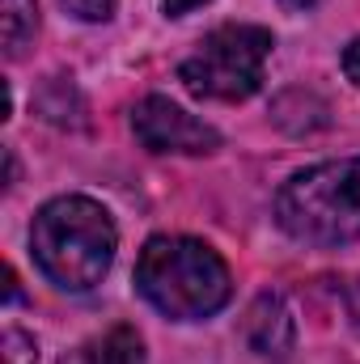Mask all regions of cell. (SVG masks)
Masks as SVG:
<instances>
[{"instance_id":"3957f363","label":"cell","mask_w":360,"mask_h":364,"mask_svg":"<svg viewBox=\"0 0 360 364\" xmlns=\"http://www.w3.org/2000/svg\"><path fill=\"white\" fill-rule=\"evenodd\" d=\"M275 225L318 250H339L360 242V157L322 161L280 186L275 195Z\"/></svg>"},{"instance_id":"8fae6325","label":"cell","mask_w":360,"mask_h":364,"mask_svg":"<svg viewBox=\"0 0 360 364\" xmlns=\"http://www.w3.org/2000/svg\"><path fill=\"white\" fill-rule=\"evenodd\" d=\"M339 64H344V77H348V81H352V85L360 90V38H352V43L344 47Z\"/></svg>"},{"instance_id":"4fadbf2b","label":"cell","mask_w":360,"mask_h":364,"mask_svg":"<svg viewBox=\"0 0 360 364\" xmlns=\"http://www.w3.org/2000/svg\"><path fill=\"white\" fill-rule=\"evenodd\" d=\"M280 4H284L288 13H309V9H314L318 0H280Z\"/></svg>"},{"instance_id":"7a4b0ae2","label":"cell","mask_w":360,"mask_h":364,"mask_svg":"<svg viewBox=\"0 0 360 364\" xmlns=\"http://www.w3.org/2000/svg\"><path fill=\"white\" fill-rule=\"evenodd\" d=\"M136 292L170 322H203L229 305L233 275L208 242L157 233L136 259Z\"/></svg>"},{"instance_id":"5b68a950","label":"cell","mask_w":360,"mask_h":364,"mask_svg":"<svg viewBox=\"0 0 360 364\" xmlns=\"http://www.w3.org/2000/svg\"><path fill=\"white\" fill-rule=\"evenodd\" d=\"M132 132L149 153H179V157H203L221 149V132L203 123L199 114L182 110L179 102L149 93L132 106Z\"/></svg>"},{"instance_id":"8992f818","label":"cell","mask_w":360,"mask_h":364,"mask_svg":"<svg viewBox=\"0 0 360 364\" xmlns=\"http://www.w3.org/2000/svg\"><path fill=\"white\" fill-rule=\"evenodd\" d=\"M64 364H149V360H144V339L132 326H110L106 335L77 348V356Z\"/></svg>"},{"instance_id":"30bf717a","label":"cell","mask_w":360,"mask_h":364,"mask_svg":"<svg viewBox=\"0 0 360 364\" xmlns=\"http://www.w3.org/2000/svg\"><path fill=\"white\" fill-rule=\"evenodd\" d=\"M77 21H90V26H97V21H110V13H115V0H60Z\"/></svg>"},{"instance_id":"52a82bcc","label":"cell","mask_w":360,"mask_h":364,"mask_svg":"<svg viewBox=\"0 0 360 364\" xmlns=\"http://www.w3.org/2000/svg\"><path fill=\"white\" fill-rule=\"evenodd\" d=\"M268 331L259 343H255V352H263V356H280L288 343H292V322H288V309H284V301L280 296H259L255 301V309H250V318H246V331Z\"/></svg>"},{"instance_id":"6da1fadb","label":"cell","mask_w":360,"mask_h":364,"mask_svg":"<svg viewBox=\"0 0 360 364\" xmlns=\"http://www.w3.org/2000/svg\"><path fill=\"white\" fill-rule=\"evenodd\" d=\"M119 229L90 195H55L30 225V255L60 292H90L115 263Z\"/></svg>"},{"instance_id":"277c9868","label":"cell","mask_w":360,"mask_h":364,"mask_svg":"<svg viewBox=\"0 0 360 364\" xmlns=\"http://www.w3.org/2000/svg\"><path fill=\"white\" fill-rule=\"evenodd\" d=\"M271 38L268 26L229 21L203 34V43L179 64V81L186 93L208 102H246L263 90V64H268Z\"/></svg>"},{"instance_id":"9c48e42d","label":"cell","mask_w":360,"mask_h":364,"mask_svg":"<svg viewBox=\"0 0 360 364\" xmlns=\"http://www.w3.org/2000/svg\"><path fill=\"white\" fill-rule=\"evenodd\" d=\"M4 364H38V343L21 326L4 331Z\"/></svg>"},{"instance_id":"7c38bea8","label":"cell","mask_w":360,"mask_h":364,"mask_svg":"<svg viewBox=\"0 0 360 364\" xmlns=\"http://www.w3.org/2000/svg\"><path fill=\"white\" fill-rule=\"evenodd\" d=\"M199 4H208V0H162V13H166V17H186V13H195Z\"/></svg>"},{"instance_id":"ba28073f","label":"cell","mask_w":360,"mask_h":364,"mask_svg":"<svg viewBox=\"0 0 360 364\" xmlns=\"http://www.w3.org/2000/svg\"><path fill=\"white\" fill-rule=\"evenodd\" d=\"M0 30H4V55L21 60L26 47L38 34V0H0Z\"/></svg>"}]
</instances>
